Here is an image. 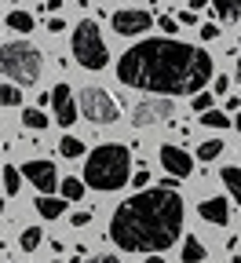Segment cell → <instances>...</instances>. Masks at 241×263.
Returning a JSON list of instances; mask_svg holds the SVG:
<instances>
[{
	"instance_id": "obj_1",
	"label": "cell",
	"mask_w": 241,
	"mask_h": 263,
	"mask_svg": "<svg viewBox=\"0 0 241 263\" xmlns=\"http://www.w3.org/2000/svg\"><path fill=\"white\" fill-rule=\"evenodd\" d=\"M117 77L135 91L194 95L212 81V55L172 37H150L121 55Z\"/></svg>"
},
{
	"instance_id": "obj_2",
	"label": "cell",
	"mask_w": 241,
	"mask_h": 263,
	"mask_svg": "<svg viewBox=\"0 0 241 263\" xmlns=\"http://www.w3.org/2000/svg\"><path fill=\"white\" fill-rule=\"evenodd\" d=\"M183 234V197L168 186L139 190L117 205L110 238L124 252H168Z\"/></svg>"
},
{
	"instance_id": "obj_3",
	"label": "cell",
	"mask_w": 241,
	"mask_h": 263,
	"mask_svg": "<svg viewBox=\"0 0 241 263\" xmlns=\"http://www.w3.org/2000/svg\"><path fill=\"white\" fill-rule=\"evenodd\" d=\"M84 183L91 190H102V194H114L121 186L132 183V154L124 143H102L88 154V164H84Z\"/></svg>"
},
{
	"instance_id": "obj_4",
	"label": "cell",
	"mask_w": 241,
	"mask_h": 263,
	"mask_svg": "<svg viewBox=\"0 0 241 263\" xmlns=\"http://www.w3.org/2000/svg\"><path fill=\"white\" fill-rule=\"evenodd\" d=\"M44 70V55L37 44L29 41H11V44H0V73L15 84H37Z\"/></svg>"
},
{
	"instance_id": "obj_5",
	"label": "cell",
	"mask_w": 241,
	"mask_h": 263,
	"mask_svg": "<svg viewBox=\"0 0 241 263\" xmlns=\"http://www.w3.org/2000/svg\"><path fill=\"white\" fill-rule=\"evenodd\" d=\"M70 44H73V59L84 66V70H106L110 51H106V41H102L95 18H81V22H77Z\"/></svg>"
},
{
	"instance_id": "obj_6",
	"label": "cell",
	"mask_w": 241,
	"mask_h": 263,
	"mask_svg": "<svg viewBox=\"0 0 241 263\" xmlns=\"http://www.w3.org/2000/svg\"><path fill=\"white\" fill-rule=\"evenodd\" d=\"M81 114L91 124H117L121 121V106L106 88H84L81 91Z\"/></svg>"
},
{
	"instance_id": "obj_7",
	"label": "cell",
	"mask_w": 241,
	"mask_h": 263,
	"mask_svg": "<svg viewBox=\"0 0 241 263\" xmlns=\"http://www.w3.org/2000/svg\"><path fill=\"white\" fill-rule=\"evenodd\" d=\"M172 117H176V103H172V95L143 99V103H135V110H132V124L135 128H150V124H161V121H172Z\"/></svg>"
},
{
	"instance_id": "obj_8",
	"label": "cell",
	"mask_w": 241,
	"mask_h": 263,
	"mask_svg": "<svg viewBox=\"0 0 241 263\" xmlns=\"http://www.w3.org/2000/svg\"><path fill=\"white\" fill-rule=\"evenodd\" d=\"M22 176L37 186V194H55L59 183H62L59 172H55V164H51V161H41V157H37V161H26V164H22Z\"/></svg>"
},
{
	"instance_id": "obj_9",
	"label": "cell",
	"mask_w": 241,
	"mask_h": 263,
	"mask_svg": "<svg viewBox=\"0 0 241 263\" xmlns=\"http://www.w3.org/2000/svg\"><path fill=\"white\" fill-rule=\"evenodd\" d=\"M154 26L150 11H135V8H121L114 15V29L121 33V37H139V33H146Z\"/></svg>"
},
{
	"instance_id": "obj_10",
	"label": "cell",
	"mask_w": 241,
	"mask_h": 263,
	"mask_svg": "<svg viewBox=\"0 0 241 263\" xmlns=\"http://www.w3.org/2000/svg\"><path fill=\"white\" fill-rule=\"evenodd\" d=\"M51 110H55V121L62 128H70L77 121V103H73V88L70 84H55L51 88Z\"/></svg>"
},
{
	"instance_id": "obj_11",
	"label": "cell",
	"mask_w": 241,
	"mask_h": 263,
	"mask_svg": "<svg viewBox=\"0 0 241 263\" xmlns=\"http://www.w3.org/2000/svg\"><path fill=\"white\" fill-rule=\"evenodd\" d=\"M161 164H164V172L179 176V179H187L194 172V157L183 146H161Z\"/></svg>"
},
{
	"instance_id": "obj_12",
	"label": "cell",
	"mask_w": 241,
	"mask_h": 263,
	"mask_svg": "<svg viewBox=\"0 0 241 263\" xmlns=\"http://www.w3.org/2000/svg\"><path fill=\"white\" fill-rule=\"evenodd\" d=\"M201 219L205 223H216V227H227L230 223V205H227V197H205V201L197 205Z\"/></svg>"
},
{
	"instance_id": "obj_13",
	"label": "cell",
	"mask_w": 241,
	"mask_h": 263,
	"mask_svg": "<svg viewBox=\"0 0 241 263\" xmlns=\"http://www.w3.org/2000/svg\"><path fill=\"white\" fill-rule=\"evenodd\" d=\"M37 209L44 219H59L62 216V209H66V197H51V194H37Z\"/></svg>"
},
{
	"instance_id": "obj_14",
	"label": "cell",
	"mask_w": 241,
	"mask_h": 263,
	"mask_svg": "<svg viewBox=\"0 0 241 263\" xmlns=\"http://www.w3.org/2000/svg\"><path fill=\"white\" fill-rule=\"evenodd\" d=\"M219 179H223V186L230 190V197H234V201L241 205V168H237V164H223Z\"/></svg>"
},
{
	"instance_id": "obj_15",
	"label": "cell",
	"mask_w": 241,
	"mask_h": 263,
	"mask_svg": "<svg viewBox=\"0 0 241 263\" xmlns=\"http://www.w3.org/2000/svg\"><path fill=\"white\" fill-rule=\"evenodd\" d=\"M212 11L219 22H237L241 18V0H212Z\"/></svg>"
},
{
	"instance_id": "obj_16",
	"label": "cell",
	"mask_w": 241,
	"mask_h": 263,
	"mask_svg": "<svg viewBox=\"0 0 241 263\" xmlns=\"http://www.w3.org/2000/svg\"><path fill=\"white\" fill-rule=\"evenodd\" d=\"M59 190H62V197H66V201H81V197H84V190H88V183H81L77 176H70V179H62V183H59Z\"/></svg>"
},
{
	"instance_id": "obj_17",
	"label": "cell",
	"mask_w": 241,
	"mask_h": 263,
	"mask_svg": "<svg viewBox=\"0 0 241 263\" xmlns=\"http://www.w3.org/2000/svg\"><path fill=\"white\" fill-rule=\"evenodd\" d=\"M59 154H62L66 161H77V157L84 154V143H81L77 136H62V143H59Z\"/></svg>"
},
{
	"instance_id": "obj_18",
	"label": "cell",
	"mask_w": 241,
	"mask_h": 263,
	"mask_svg": "<svg viewBox=\"0 0 241 263\" xmlns=\"http://www.w3.org/2000/svg\"><path fill=\"white\" fill-rule=\"evenodd\" d=\"M22 124L33 128V132H41V128H48V114L37 110V106H29V110H22Z\"/></svg>"
},
{
	"instance_id": "obj_19",
	"label": "cell",
	"mask_w": 241,
	"mask_h": 263,
	"mask_svg": "<svg viewBox=\"0 0 241 263\" xmlns=\"http://www.w3.org/2000/svg\"><path fill=\"white\" fill-rule=\"evenodd\" d=\"M8 29H15V33H33V15H29V11H11V15H8Z\"/></svg>"
},
{
	"instance_id": "obj_20",
	"label": "cell",
	"mask_w": 241,
	"mask_h": 263,
	"mask_svg": "<svg viewBox=\"0 0 241 263\" xmlns=\"http://www.w3.org/2000/svg\"><path fill=\"white\" fill-rule=\"evenodd\" d=\"M205 259V245L197 238H187L183 241V263H201Z\"/></svg>"
},
{
	"instance_id": "obj_21",
	"label": "cell",
	"mask_w": 241,
	"mask_h": 263,
	"mask_svg": "<svg viewBox=\"0 0 241 263\" xmlns=\"http://www.w3.org/2000/svg\"><path fill=\"white\" fill-rule=\"evenodd\" d=\"M0 106H22V91H18L15 81L11 84H0Z\"/></svg>"
},
{
	"instance_id": "obj_22",
	"label": "cell",
	"mask_w": 241,
	"mask_h": 263,
	"mask_svg": "<svg viewBox=\"0 0 241 263\" xmlns=\"http://www.w3.org/2000/svg\"><path fill=\"white\" fill-rule=\"evenodd\" d=\"M41 238H44V234H41V227H26V230H22V238H18V249H22V252H33V249L41 245Z\"/></svg>"
},
{
	"instance_id": "obj_23",
	"label": "cell",
	"mask_w": 241,
	"mask_h": 263,
	"mask_svg": "<svg viewBox=\"0 0 241 263\" xmlns=\"http://www.w3.org/2000/svg\"><path fill=\"white\" fill-rule=\"evenodd\" d=\"M0 176H4V190H8V194H18V186H22V179H26L15 164H4V172H0Z\"/></svg>"
},
{
	"instance_id": "obj_24",
	"label": "cell",
	"mask_w": 241,
	"mask_h": 263,
	"mask_svg": "<svg viewBox=\"0 0 241 263\" xmlns=\"http://www.w3.org/2000/svg\"><path fill=\"white\" fill-rule=\"evenodd\" d=\"M223 150H227V146H223L219 139H209V143H201V146H197V157H201V161H216Z\"/></svg>"
},
{
	"instance_id": "obj_25",
	"label": "cell",
	"mask_w": 241,
	"mask_h": 263,
	"mask_svg": "<svg viewBox=\"0 0 241 263\" xmlns=\"http://www.w3.org/2000/svg\"><path fill=\"white\" fill-rule=\"evenodd\" d=\"M201 124H209V128H227V124H234L223 110H205L201 114Z\"/></svg>"
},
{
	"instance_id": "obj_26",
	"label": "cell",
	"mask_w": 241,
	"mask_h": 263,
	"mask_svg": "<svg viewBox=\"0 0 241 263\" xmlns=\"http://www.w3.org/2000/svg\"><path fill=\"white\" fill-rule=\"evenodd\" d=\"M212 99H216V91H205V88H201V91L194 95V110H197V114L212 110Z\"/></svg>"
},
{
	"instance_id": "obj_27",
	"label": "cell",
	"mask_w": 241,
	"mask_h": 263,
	"mask_svg": "<svg viewBox=\"0 0 241 263\" xmlns=\"http://www.w3.org/2000/svg\"><path fill=\"white\" fill-rule=\"evenodd\" d=\"M219 37V22H205L201 26V41H216Z\"/></svg>"
},
{
	"instance_id": "obj_28",
	"label": "cell",
	"mask_w": 241,
	"mask_h": 263,
	"mask_svg": "<svg viewBox=\"0 0 241 263\" xmlns=\"http://www.w3.org/2000/svg\"><path fill=\"white\" fill-rule=\"evenodd\" d=\"M157 22H161V33H176L179 29V18H172V15H161Z\"/></svg>"
},
{
	"instance_id": "obj_29",
	"label": "cell",
	"mask_w": 241,
	"mask_h": 263,
	"mask_svg": "<svg viewBox=\"0 0 241 263\" xmlns=\"http://www.w3.org/2000/svg\"><path fill=\"white\" fill-rule=\"evenodd\" d=\"M70 223H73V227H88V223H91V212H88V209H84V212H73Z\"/></svg>"
},
{
	"instance_id": "obj_30",
	"label": "cell",
	"mask_w": 241,
	"mask_h": 263,
	"mask_svg": "<svg viewBox=\"0 0 241 263\" xmlns=\"http://www.w3.org/2000/svg\"><path fill=\"white\" fill-rule=\"evenodd\" d=\"M132 183H135V186L143 190V186L150 183V172H146V168H135V179H132Z\"/></svg>"
},
{
	"instance_id": "obj_31",
	"label": "cell",
	"mask_w": 241,
	"mask_h": 263,
	"mask_svg": "<svg viewBox=\"0 0 241 263\" xmlns=\"http://www.w3.org/2000/svg\"><path fill=\"white\" fill-rule=\"evenodd\" d=\"M84 263H121L117 256H110V252H102V256H88Z\"/></svg>"
},
{
	"instance_id": "obj_32",
	"label": "cell",
	"mask_w": 241,
	"mask_h": 263,
	"mask_svg": "<svg viewBox=\"0 0 241 263\" xmlns=\"http://www.w3.org/2000/svg\"><path fill=\"white\" fill-rule=\"evenodd\" d=\"M194 22H197V11H194V8H187V11L179 15V26H194Z\"/></svg>"
},
{
	"instance_id": "obj_33",
	"label": "cell",
	"mask_w": 241,
	"mask_h": 263,
	"mask_svg": "<svg viewBox=\"0 0 241 263\" xmlns=\"http://www.w3.org/2000/svg\"><path fill=\"white\" fill-rule=\"evenodd\" d=\"M62 4H66V0H44V4H41V11H44V15H48V11H59V8H62Z\"/></svg>"
},
{
	"instance_id": "obj_34",
	"label": "cell",
	"mask_w": 241,
	"mask_h": 263,
	"mask_svg": "<svg viewBox=\"0 0 241 263\" xmlns=\"http://www.w3.org/2000/svg\"><path fill=\"white\" fill-rule=\"evenodd\" d=\"M227 88H230V81H227V73H219L216 77V91H227Z\"/></svg>"
},
{
	"instance_id": "obj_35",
	"label": "cell",
	"mask_w": 241,
	"mask_h": 263,
	"mask_svg": "<svg viewBox=\"0 0 241 263\" xmlns=\"http://www.w3.org/2000/svg\"><path fill=\"white\" fill-rule=\"evenodd\" d=\"M227 110H234V114L241 110V99H237V95H230V99H227Z\"/></svg>"
},
{
	"instance_id": "obj_36",
	"label": "cell",
	"mask_w": 241,
	"mask_h": 263,
	"mask_svg": "<svg viewBox=\"0 0 241 263\" xmlns=\"http://www.w3.org/2000/svg\"><path fill=\"white\" fill-rule=\"evenodd\" d=\"M48 29H51V33H62L66 26H62V18H51V22H48Z\"/></svg>"
},
{
	"instance_id": "obj_37",
	"label": "cell",
	"mask_w": 241,
	"mask_h": 263,
	"mask_svg": "<svg viewBox=\"0 0 241 263\" xmlns=\"http://www.w3.org/2000/svg\"><path fill=\"white\" fill-rule=\"evenodd\" d=\"M205 4H212V0H190V8H194V11H201Z\"/></svg>"
},
{
	"instance_id": "obj_38",
	"label": "cell",
	"mask_w": 241,
	"mask_h": 263,
	"mask_svg": "<svg viewBox=\"0 0 241 263\" xmlns=\"http://www.w3.org/2000/svg\"><path fill=\"white\" fill-rule=\"evenodd\" d=\"M146 263H164V259H161V252H146Z\"/></svg>"
},
{
	"instance_id": "obj_39",
	"label": "cell",
	"mask_w": 241,
	"mask_h": 263,
	"mask_svg": "<svg viewBox=\"0 0 241 263\" xmlns=\"http://www.w3.org/2000/svg\"><path fill=\"white\" fill-rule=\"evenodd\" d=\"M234 128H237V132H241V110H237V117H234Z\"/></svg>"
},
{
	"instance_id": "obj_40",
	"label": "cell",
	"mask_w": 241,
	"mask_h": 263,
	"mask_svg": "<svg viewBox=\"0 0 241 263\" xmlns=\"http://www.w3.org/2000/svg\"><path fill=\"white\" fill-rule=\"evenodd\" d=\"M237 81H241V59H237Z\"/></svg>"
},
{
	"instance_id": "obj_41",
	"label": "cell",
	"mask_w": 241,
	"mask_h": 263,
	"mask_svg": "<svg viewBox=\"0 0 241 263\" xmlns=\"http://www.w3.org/2000/svg\"><path fill=\"white\" fill-rule=\"evenodd\" d=\"M0 216H4V201H0Z\"/></svg>"
},
{
	"instance_id": "obj_42",
	"label": "cell",
	"mask_w": 241,
	"mask_h": 263,
	"mask_svg": "<svg viewBox=\"0 0 241 263\" xmlns=\"http://www.w3.org/2000/svg\"><path fill=\"white\" fill-rule=\"evenodd\" d=\"M234 263H241V256H237V259H234Z\"/></svg>"
}]
</instances>
